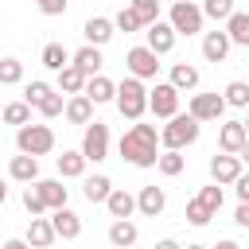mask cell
Here are the masks:
<instances>
[{"instance_id": "obj_9", "label": "cell", "mask_w": 249, "mask_h": 249, "mask_svg": "<svg viewBox=\"0 0 249 249\" xmlns=\"http://www.w3.org/2000/svg\"><path fill=\"white\" fill-rule=\"evenodd\" d=\"M218 148H222L226 156H245V148H249V128H245V121H226L222 132H218Z\"/></svg>"}, {"instance_id": "obj_37", "label": "cell", "mask_w": 249, "mask_h": 249, "mask_svg": "<svg viewBox=\"0 0 249 249\" xmlns=\"http://www.w3.org/2000/svg\"><path fill=\"white\" fill-rule=\"evenodd\" d=\"M51 89H54V86H47V82H27V86H23V105H27V109H39V101H43Z\"/></svg>"}, {"instance_id": "obj_24", "label": "cell", "mask_w": 249, "mask_h": 249, "mask_svg": "<svg viewBox=\"0 0 249 249\" xmlns=\"http://www.w3.org/2000/svg\"><path fill=\"white\" fill-rule=\"evenodd\" d=\"M226 54H230L226 31H206V35H202V58H206V62H226Z\"/></svg>"}, {"instance_id": "obj_15", "label": "cell", "mask_w": 249, "mask_h": 249, "mask_svg": "<svg viewBox=\"0 0 249 249\" xmlns=\"http://www.w3.org/2000/svg\"><path fill=\"white\" fill-rule=\"evenodd\" d=\"M31 187H35V195L43 198V206H47V210H58V206H66V195H70V191L62 187V179H35Z\"/></svg>"}, {"instance_id": "obj_46", "label": "cell", "mask_w": 249, "mask_h": 249, "mask_svg": "<svg viewBox=\"0 0 249 249\" xmlns=\"http://www.w3.org/2000/svg\"><path fill=\"white\" fill-rule=\"evenodd\" d=\"M156 249H183L175 237H163V241H156Z\"/></svg>"}, {"instance_id": "obj_20", "label": "cell", "mask_w": 249, "mask_h": 249, "mask_svg": "<svg viewBox=\"0 0 249 249\" xmlns=\"http://www.w3.org/2000/svg\"><path fill=\"white\" fill-rule=\"evenodd\" d=\"M136 237H140V230H136L132 218H117V222L109 226V245H113V249H132Z\"/></svg>"}, {"instance_id": "obj_33", "label": "cell", "mask_w": 249, "mask_h": 249, "mask_svg": "<svg viewBox=\"0 0 249 249\" xmlns=\"http://www.w3.org/2000/svg\"><path fill=\"white\" fill-rule=\"evenodd\" d=\"M23 82V62L19 58H0V86H19Z\"/></svg>"}, {"instance_id": "obj_32", "label": "cell", "mask_w": 249, "mask_h": 249, "mask_svg": "<svg viewBox=\"0 0 249 249\" xmlns=\"http://www.w3.org/2000/svg\"><path fill=\"white\" fill-rule=\"evenodd\" d=\"M198 12H202V19H206V16H210V19H230V16L237 12V4H233V0H202Z\"/></svg>"}, {"instance_id": "obj_11", "label": "cell", "mask_w": 249, "mask_h": 249, "mask_svg": "<svg viewBox=\"0 0 249 249\" xmlns=\"http://www.w3.org/2000/svg\"><path fill=\"white\" fill-rule=\"evenodd\" d=\"M148 109L156 113V117H175L179 113V93L167 86V82H156V89H148Z\"/></svg>"}, {"instance_id": "obj_10", "label": "cell", "mask_w": 249, "mask_h": 249, "mask_svg": "<svg viewBox=\"0 0 249 249\" xmlns=\"http://www.w3.org/2000/svg\"><path fill=\"white\" fill-rule=\"evenodd\" d=\"M144 39H148L144 47L160 58V54H171V51H175V39H179V35L167 27V19H156V23H148V27H144Z\"/></svg>"}, {"instance_id": "obj_43", "label": "cell", "mask_w": 249, "mask_h": 249, "mask_svg": "<svg viewBox=\"0 0 249 249\" xmlns=\"http://www.w3.org/2000/svg\"><path fill=\"white\" fill-rule=\"evenodd\" d=\"M66 4H70V0H35V8H39L43 16H62Z\"/></svg>"}, {"instance_id": "obj_21", "label": "cell", "mask_w": 249, "mask_h": 249, "mask_svg": "<svg viewBox=\"0 0 249 249\" xmlns=\"http://www.w3.org/2000/svg\"><path fill=\"white\" fill-rule=\"evenodd\" d=\"M167 86L175 89V93H191V89H198V66H191V62H175L171 66V78H167Z\"/></svg>"}, {"instance_id": "obj_4", "label": "cell", "mask_w": 249, "mask_h": 249, "mask_svg": "<svg viewBox=\"0 0 249 249\" xmlns=\"http://www.w3.org/2000/svg\"><path fill=\"white\" fill-rule=\"evenodd\" d=\"M16 148H19V156H47L51 148H54V128L51 124H19L16 128Z\"/></svg>"}, {"instance_id": "obj_45", "label": "cell", "mask_w": 249, "mask_h": 249, "mask_svg": "<svg viewBox=\"0 0 249 249\" xmlns=\"http://www.w3.org/2000/svg\"><path fill=\"white\" fill-rule=\"evenodd\" d=\"M233 222H237V226H249V202H237V210H233Z\"/></svg>"}, {"instance_id": "obj_30", "label": "cell", "mask_w": 249, "mask_h": 249, "mask_svg": "<svg viewBox=\"0 0 249 249\" xmlns=\"http://www.w3.org/2000/svg\"><path fill=\"white\" fill-rule=\"evenodd\" d=\"M156 167H160V175L175 179V175H183V167H187V156H183V152H160V156H156Z\"/></svg>"}, {"instance_id": "obj_29", "label": "cell", "mask_w": 249, "mask_h": 249, "mask_svg": "<svg viewBox=\"0 0 249 249\" xmlns=\"http://www.w3.org/2000/svg\"><path fill=\"white\" fill-rule=\"evenodd\" d=\"M39 62H43L47 70H54V74H58L62 66H70V51H66L62 43H47V47H43V54H39Z\"/></svg>"}, {"instance_id": "obj_27", "label": "cell", "mask_w": 249, "mask_h": 249, "mask_svg": "<svg viewBox=\"0 0 249 249\" xmlns=\"http://www.w3.org/2000/svg\"><path fill=\"white\" fill-rule=\"evenodd\" d=\"M109 191H113V179H109V175H86V179H82V195H86V202H105Z\"/></svg>"}, {"instance_id": "obj_28", "label": "cell", "mask_w": 249, "mask_h": 249, "mask_svg": "<svg viewBox=\"0 0 249 249\" xmlns=\"http://www.w3.org/2000/svg\"><path fill=\"white\" fill-rule=\"evenodd\" d=\"M54 167H58V179H82V175H86L82 152H62V156L54 160Z\"/></svg>"}, {"instance_id": "obj_44", "label": "cell", "mask_w": 249, "mask_h": 249, "mask_svg": "<svg viewBox=\"0 0 249 249\" xmlns=\"http://www.w3.org/2000/svg\"><path fill=\"white\" fill-rule=\"evenodd\" d=\"M233 191H237V202H249V175L245 171L233 179Z\"/></svg>"}, {"instance_id": "obj_12", "label": "cell", "mask_w": 249, "mask_h": 249, "mask_svg": "<svg viewBox=\"0 0 249 249\" xmlns=\"http://www.w3.org/2000/svg\"><path fill=\"white\" fill-rule=\"evenodd\" d=\"M51 230H54V237H62V241H74V237H82V218L70 210V206H58V210H51Z\"/></svg>"}, {"instance_id": "obj_48", "label": "cell", "mask_w": 249, "mask_h": 249, "mask_svg": "<svg viewBox=\"0 0 249 249\" xmlns=\"http://www.w3.org/2000/svg\"><path fill=\"white\" fill-rule=\"evenodd\" d=\"M4 249H27V241L23 237H12V241H4Z\"/></svg>"}, {"instance_id": "obj_38", "label": "cell", "mask_w": 249, "mask_h": 249, "mask_svg": "<svg viewBox=\"0 0 249 249\" xmlns=\"http://www.w3.org/2000/svg\"><path fill=\"white\" fill-rule=\"evenodd\" d=\"M4 121L16 124V128H19V124H31V109H27L23 101H8V105H4Z\"/></svg>"}, {"instance_id": "obj_22", "label": "cell", "mask_w": 249, "mask_h": 249, "mask_svg": "<svg viewBox=\"0 0 249 249\" xmlns=\"http://www.w3.org/2000/svg\"><path fill=\"white\" fill-rule=\"evenodd\" d=\"M113 89H117V82H109L105 74H93V78H86V86H82V93H86L93 105H109V101H113Z\"/></svg>"}, {"instance_id": "obj_41", "label": "cell", "mask_w": 249, "mask_h": 249, "mask_svg": "<svg viewBox=\"0 0 249 249\" xmlns=\"http://www.w3.org/2000/svg\"><path fill=\"white\" fill-rule=\"evenodd\" d=\"M210 218H214V214H210L198 198H191V202H187V222H191V226H206Z\"/></svg>"}, {"instance_id": "obj_2", "label": "cell", "mask_w": 249, "mask_h": 249, "mask_svg": "<svg viewBox=\"0 0 249 249\" xmlns=\"http://www.w3.org/2000/svg\"><path fill=\"white\" fill-rule=\"evenodd\" d=\"M198 132H202V124H198L195 117L175 113V117H167V124L160 128V144H163V152H183L187 144L198 140Z\"/></svg>"}, {"instance_id": "obj_49", "label": "cell", "mask_w": 249, "mask_h": 249, "mask_svg": "<svg viewBox=\"0 0 249 249\" xmlns=\"http://www.w3.org/2000/svg\"><path fill=\"white\" fill-rule=\"evenodd\" d=\"M4 198H8V183L0 179V206H4Z\"/></svg>"}, {"instance_id": "obj_36", "label": "cell", "mask_w": 249, "mask_h": 249, "mask_svg": "<svg viewBox=\"0 0 249 249\" xmlns=\"http://www.w3.org/2000/svg\"><path fill=\"white\" fill-rule=\"evenodd\" d=\"M113 31H124V35H132V31H144V23L136 19V12H132V8H121V12L113 16Z\"/></svg>"}, {"instance_id": "obj_47", "label": "cell", "mask_w": 249, "mask_h": 249, "mask_svg": "<svg viewBox=\"0 0 249 249\" xmlns=\"http://www.w3.org/2000/svg\"><path fill=\"white\" fill-rule=\"evenodd\" d=\"M214 249H241V245H237V241H233V237H222V241H218V245H214Z\"/></svg>"}, {"instance_id": "obj_25", "label": "cell", "mask_w": 249, "mask_h": 249, "mask_svg": "<svg viewBox=\"0 0 249 249\" xmlns=\"http://www.w3.org/2000/svg\"><path fill=\"white\" fill-rule=\"evenodd\" d=\"M226 39L230 47H249V12H233L226 19Z\"/></svg>"}, {"instance_id": "obj_50", "label": "cell", "mask_w": 249, "mask_h": 249, "mask_svg": "<svg viewBox=\"0 0 249 249\" xmlns=\"http://www.w3.org/2000/svg\"><path fill=\"white\" fill-rule=\"evenodd\" d=\"M187 249H210V245H187Z\"/></svg>"}, {"instance_id": "obj_52", "label": "cell", "mask_w": 249, "mask_h": 249, "mask_svg": "<svg viewBox=\"0 0 249 249\" xmlns=\"http://www.w3.org/2000/svg\"><path fill=\"white\" fill-rule=\"evenodd\" d=\"M233 4H241V0H233Z\"/></svg>"}, {"instance_id": "obj_18", "label": "cell", "mask_w": 249, "mask_h": 249, "mask_svg": "<svg viewBox=\"0 0 249 249\" xmlns=\"http://www.w3.org/2000/svg\"><path fill=\"white\" fill-rule=\"evenodd\" d=\"M163 206H167V198H163V187H140V195H136V210L144 214V218H160L163 214Z\"/></svg>"}, {"instance_id": "obj_17", "label": "cell", "mask_w": 249, "mask_h": 249, "mask_svg": "<svg viewBox=\"0 0 249 249\" xmlns=\"http://www.w3.org/2000/svg\"><path fill=\"white\" fill-rule=\"evenodd\" d=\"M62 117H66L70 124H89V121H93V101H89L86 93H74V97L62 101Z\"/></svg>"}, {"instance_id": "obj_5", "label": "cell", "mask_w": 249, "mask_h": 249, "mask_svg": "<svg viewBox=\"0 0 249 249\" xmlns=\"http://www.w3.org/2000/svg\"><path fill=\"white\" fill-rule=\"evenodd\" d=\"M78 152H82V160H86V163H101V160H109V124L89 121Z\"/></svg>"}, {"instance_id": "obj_42", "label": "cell", "mask_w": 249, "mask_h": 249, "mask_svg": "<svg viewBox=\"0 0 249 249\" xmlns=\"http://www.w3.org/2000/svg\"><path fill=\"white\" fill-rule=\"evenodd\" d=\"M23 206H27V214H31V218H43V214H47V206H43V198L35 195V187H31V183H27V191H23Z\"/></svg>"}, {"instance_id": "obj_16", "label": "cell", "mask_w": 249, "mask_h": 249, "mask_svg": "<svg viewBox=\"0 0 249 249\" xmlns=\"http://www.w3.org/2000/svg\"><path fill=\"white\" fill-rule=\"evenodd\" d=\"M70 66H74L82 78L101 74V47H78V51L70 54Z\"/></svg>"}, {"instance_id": "obj_7", "label": "cell", "mask_w": 249, "mask_h": 249, "mask_svg": "<svg viewBox=\"0 0 249 249\" xmlns=\"http://www.w3.org/2000/svg\"><path fill=\"white\" fill-rule=\"evenodd\" d=\"M124 66H128V78H136V82H148V78H156L160 74V58L140 43V47H132L128 54H124Z\"/></svg>"}, {"instance_id": "obj_19", "label": "cell", "mask_w": 249, "mask_h": 249, "mask_svg": "<svg viewBox=\"0 0 249 249\" xmlns=\"http://www.w3.org/2000/svg\"><path fill=\"white\" fill-rule=\"evenodd\" d=\"M23 241H27V249H51L58 237H54V230H51V222H47V218H31V222H27Z\"/></svg>"}, {"instance_id": "obj_26", "label": "cell", "mask_w": 249, "mask_h": 249, "mask_svg": "<svg viewBox=\"0 0 249 249\" xmlns=\"http://www.w3.org/2000/svg\"><path fill=\"white\" fill-rule=\"evenodd\" d=\"M8 175H12L16 183H35V179H39V160H35V156H12Z\"/></svg>"}, {"instance_id": "obj_14", "label": "cell", "mask_w": 249, "mask_h": 249, "mask_svg": "<svg viewBox=\"0 0 249 249\" xmlns=\"http://www.w3.org/2000/svg\"><path fill=\"white\" fill-rule=\"evenodd\" d=\"M82 35H86V47H105L117 31H113V19H105V16H89V19L82 23Z\"/></svg>"}, {"instance_id": "obj_35", "label": "cell", "mask_w": 249, "mask_h": 249, "mask_svg": "<svg viewBox=\"0 0 249 249\" xmlns=\"http://www.w3.org/2000/svg\"><path fill=\"white\" fill-rule=\"evenodd\" d=\"M222 101L233 105V109H245V105H249V86H245V82H230V86L222 89Z\"/></svg>"}, {"instance_id": "obj_31", "label": "cell", "mask_w": 249, "mask_h": 249, "mask_svg": "<svg viewBox=\"0 0 249 249\" xmlns=\"http://www.w3.org/2000/svg\"><path fill=\"white\" fill-rule=\"evenodd\" d=\"M82 86H86V78H82L74 66H62V70H58V82H54L58 93H70V97H74V93H82Z\"/></svg>"}, {"instance_id": "obj_23", "label": "cell", "mask_w": 249, "mask_h": 249, "mask_svg": "<svg viewBox=\"0 0 249 249\" xmlns=\"http://www.w3.org/2000/svg\"><path fill=\"white\" fill-rule=\"evenodd\" d=\"M105 206H109L113 222H117V218H132V214H136V195H128L124 187H113L109 198H105Z\"/></svg>"}, {"instance_id": "obj_39", "label": "cell", "mask_w": 249, "mask_h": 249, "mask_svg": "<svg viewBox=\"0 0 249 249\" xmlns=\"http://www.w3.org/2000/svg\"><path fill=\"white\" fill-rule=\"evenodd\" d=\"M195 198H198V202H202V206H206L210 214H218V210H222V198H226V195H222V187H218V183H210V187H202V191H198Z\"/></svg>"}, {"instance_id": "obj_6", "label": "cell", "mask_w": 249, "mask_h": 249, "mask_svg": "<svg viewBox=\"0 0 249 249\" xmlns=\"http://www.w3.org/2000/svg\"><path fill=\"white\" fill-rule=\"evenodd\" d=\"M167 27H171L175 35H198V31H202V12H198V4H191V0L171 4Z\"/></svg>"}, {"instance_id": "obj_34", "label": "cell", "mask_w": 249, "mask_h": 249, "mask_svg": "<svg viewBox=\"0 0 249 249\" xmlns=\"http://www.w3.org/2000/svg\"><path fill=\"white\" fill-rule=\"evenodd\" d=\"M124 8H132V12H136V19H140L144 27L160 19V0H128Z\"/></svg>"}, {"instance_id": "obj_3", "label": "cell", "mask_w": 249, "mask_h": 249, "mask_svg": "<svg viewBox=\"0 0 249 249\" xmlns=\"http://www.w3.org/2000/svg\"><path fill=\"white\" fill-rule=\"evenodd\" d=\"M113 105L121 109V117L140 121V117L148 113V89H144V82H136V78L117 82V89H113Z\"/></svg>"}, {"instance_id": "obj_1", "label": "cell", "mask_w": 249, "mask_h": 249, "mask_svg": "<svg viewBox=\"0 0 249 249\" xmlns=\"http://www.w3.org/2000/svg\"><path fill=\"white\" fill-rule=\"evenodd\" d=\"M117 152H121V160L132 163V167H156V156H160V132H156V124L132 121V128L121 136Z\"/></svg>"}, {"instance_id": "obj_40", "label": "cell", "mask_w": 249, "mask_h": 249, "mask_svg": "<svg viewBox=\"0 0 249 249\" xmlns=\"http://www.w3.org/2000/svg\"><path fill=\"white\" fill-rule=\"evenodd\" d=\"M39 113L47 117V121H54V117H62V93L58 89H51L43 101H39Z\"/></svg>"}, {"instance_id": "obj_13", "label": "cell", "mask_w": 249, "mask_h": 249, "mask_svg": "<svg viewBox=\"0 0 249 249\" xmlns=\"http://www.w3.org/2000/svg\"><path fill=\"white\" fill-rule=\"evenodd\" d=\"M241 171H245V167H241V156H226V152H222V156H214V160H210V179H214L218 187L233 183Z\"/></svg>"}, {"instance_id": "obj_8", "label": "cell", "mask_w": 249, "mask_h": 249, "mask_svg": "<svg viewBox=\"0 0 249 249\" xmlns=\"http://www.w3.org/2000/svg\"><path fill=\"white\" fill-rule=\"evenodd\" d=\"M222 113H226L222 93H191V101H187V117H195L198 124L202 121H222Z\"/></svg>"}, {"instance_id": "obj_51", "label": "cell", "mask_w": 249, "mask_h": 249, "mask_svg": "<svg viewBox=\"0 0 249 249\" xmlns=\"http://www.w3.org/2000/svg\"><path fill=\"white\" fill-rule=\"evenodd\" d=\"M160 4H163V0H160ZM167 4H179V0H167Z\"/></svg>"}]
</instances>
